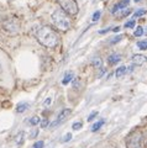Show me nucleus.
Returning <instances> with one entry per match:
<instances>
[{"label": "nucleus", "instance_id": "obj_25", "mask_svg": "<svg viewBox=\"0 0 147 148\" xmlns=\"http://www.w3.org/2000/svg\"><path fill=\"white\" fill-rule=\"evenodd\" d=\"M38 135V128H35L34 131L31 132V135H30V138H36V136Z\"/></svg>", "mask_w": 147, "mask_h": 148}, {"label": "nucleus", "instance_id": "obj_14", "mask_svg": "<svg viewBox=\"0 0 147 148\" xmlns=\"http://www.w3.org/2000/svg\"><path fill=\"white\" fill-rule=\"evenodd\" d=\"M24 137H25V132L20 131L19 135L16 136V143H17V145H22V142H24Z\"/></svg>", "mask_w": 147, "mask_h": 148}, {"label": "nucleus", "instance_id": "obj_15", "mask_svg": "<svg viewBox=\"0 0 147 148\" xmlns=\"http://www.w3.org/2000/svg\"><path fill=\"white\" fill-rule=\"evenodd\" d=\"M137 47H139L140 49H142V51H146L147 49V40L137 42Z\"/></svg>", "mask_w": 147, "mask_h": 148}, {"label": "nucleus", "instance_id": "obj_7", "mask_svg": "<svg viewBox=\"0 0 147 148\" xmlns=\"http://www.w3.org/2000/svg\"><path fill=\"white\" fill-rule=\"evenodd\" d=\"M128 4H130V0H120V1L115 4V6L113 8V14H116V11L121 10V9H125Z\"/></svg>", "mask_w": 147, "mask_h": 148}, {"label": "nucleus", "instance_id": "obj_23", "mask_svg": "<svg viewBox=\"0 0 147 148\" xmlns=\"http://www.w3.org/2000/svg\"><path fill=\"white\" fill-rule=\"evenodd\" d=\"M122 37L124 36H116V37H114V38H111V41H110V43H111V45H114V43H116V42H120V41L122 40Z\"/></svg>", "mask_w": 147, "mask_h": 148}, {"label": "nucleus", "instance_id": "obj_24", "mask_svg": "<svg viewBox=\"0 0 147 148\" xmlns=\"http://www.w3.org/2000/svg\"><path fill=\"white\" fill-rule=\"evenodd\" d=\"M96 116H98V111H93V112H91L88 116V121H93Z\"/></svg>", "mask_w": 147, "mask_h": 148}, {"label": "nucleus", "instance_id": "obj_11", "mask_svg": "<svg viewBox=\"0 0 147 148\" xmlns=\"http://www.w3.org/2000/svg\"><path fill=\"white\" fill-rule=\"evenodd\" d=\"M126 71H127V69H126V67H119L117 69H116V73H115V75H116V78H120V77H122L124 75V74H125L126 73Z\"/></svg>", "mask_w": 147, "mask_h": 148}, {"label": "nucleus", "instance_id": "obj_12", "mask_svg": "<svg viewBox=\"0 0 147 148\" xmlns=\"http://www.w3.org/2000/svg\"><path fill=\"white\" fill-rule=\"evenodd\" d=\"M104 120H100V121H98V122H95L93 126H91V132H95V131H98V130L100 128L104 125Z\"/></svg>", "mask_w": 147, "mask_h": 148}, {"label": "nucleus", "instance_id": "obj_30", "mask_svg": "<svg viewBox=\"0 0 147 148\" xmlns=\"http://www.w3.org/2000/svg\"><path fill=\"white\" fill-rule=\"evenodd\" d=\"M119 30H120V27H119V26L117 27H114V29H113L114 32H119Z\"/></svg>", "mask_w": 147, "mask_h": 148}, {"label": "nucleus", "instance_id": "obj_5", "mask_svg": "<svg viewBox=\"0 0 147 148\" xmlns=\"http://www.w3.org/2000/svg\"><path fill=\"white\" fill-rule=\"evenodd\" d=\"M71 112H72V110H71V109H63V110L61 111V112L58 114L57 119L54 120V121L51 123V128L57 127L58 125H61L63 121H66V119H68V116L71 115Z\"/></svg>", "mask_w": 147, "mask_h": 148}, {"label": "nucleus", "instance_id": "obj_1", "mask_svg": "<svg viewBox=\"0 0 147 148\" xmlns=\"http://www.w3.org/2000/svg\"><path fill=\"white\" fill-rule=\"evenodd\" d=\"M37 40L38 42L47 48H56L59 43V37L51 27L42 26L37 30Z\"/></svg>", "mask_w": 147, "mask_h": 148}, {"label": "nucleus", "instance_id": "obj_27", "mask_svg": "<svg viewBox=\"0 0 147 148\" xmlns=\"http://www.w3.org/2000/svg\"><path fill=\"white\" fill-rule=\"evenodd\" d=\"M34 148H43V141H38L34 145Z\"/></svg>", "mask_w": 147, "mask_h": 148}, {"label": "nucleus", "instance_id": "obj_3", "mask_svg": "<svg viewBox=\"0 0 147 148\" xmlns=\"http://www.w3.org/2000/svg\"><path fill=\"white\" fill-rule=\"evenodd\" d=\"M127 148H142V133L140 131H134L128 135L126 140Z\"/></svg>", "mask_w": 147, "mask_h": 148}, {"label": "nucleus", "instance_id": "obj_4", "mask_svg": "<svg viewBox=\"0 0 147 148\" xmlns=\"http://www.w3.org/2000/svg\"><path fill=\"white\" fill-rule=\"evenodd\" d=\"M57 1L63 10L69 15H77L78 11H79V8H78L76 0H57Z\"/></svg>", "mask_w": 147, "mask_h": 148}, {"label": "nucleus", "instance_id": "obj_31", "mask_svg": "<svg viewBox=\"0 0 147 148\" xmlns=\"http://www.w3.org/2000/svg\"><path fill=\"white\" fill-rule=\"evenodd\" d=\"M144 34L147 36V27H146V29H144Z\"/></svg>", "mask_w": 147, "mask_h": 148}, {"label": "nucleus", "instance_id": "obj_17", "mask_svg": "<svg viewBox=\"0 0 147 148\" xmlns=\"http://www.w3.org/2000/svg\"><path fill=\"white\" fill-rule=\"evenodd\" d=\"M131 14V9H127V10H124L122 12H120V14H117V17H126V16H128Z\"/></svg>", "mask_w": 147, "mask_h": 148}, {"label": "nucleus", "instance_id": "obj_16", "mask_svg": "<svg viewBox=\"0 0 147 148\" xmlns=\"http://www.w3.org/2000/svg\"><path fill=\"white\" fill-rule=\"evenodd\" d=\"M30 125H31V126H36V125H38L40 122H41V119L40 117H37V116H34V117H32L31 120H30Z\"/></svg>", "mask_w": 147, "mask_h": 148}, {"label": "nucleus", "instance_id": "obj_10", "mask_svg": "<svg viewBox=\"0 0 147 148\" xmlns=\"http://www.w3.org/2000/svg\"><path fill=\"white\" fill-rule=\"evenodd\" d=\"M72 79H73V72H69V73H67L66 75H64L63 80H62V84H63V85H67L68 83H69V82H71Z\"/></svg>", "mask_w": 147, "mask_h": 148}, {"label": "nucleus", "instance_id": "obj_28", "mask_svg": "<svg viewBox=\"0 0 147 148\" xmlns=\"http://www.w3.org/2000/svg\"><path fill=\"white\" fill-rule=\"evenodd\" d=\"M48 126V120L46 119V120H42V121H41V127L42 128H46Z\"/></svg>", "mask_w": 147, "mask_h": 148}, {"label": "nucleus", "instance_id": "obj_9", "mask_svg": "<svg viewBox=\"0 0 147 148\" xmlns=\"http://www.w3.org/2000/svg\"><path fill=\"white\" fill-rule=\"evenodd\" d=\"M26 109H29V104L27 103H20L19 105L16 106V111L17 112H24V111H26Z\"/></svg>", "mask_w": 147, "mask_h": 148}, {"label": "nucleus", "instance_id": "obj_32", "mask_svg": "<svg viewBox=\"0 0 147 148\" xmlns=\"http://www.w3.org/2000/svg\"><path fill=\"white\" fill-rule=\"evenodd\" d=\"M135 1H136V3H139V1H140V0H135Z\"/></svg>", "mask_w": 147, "mask_h": 148}, {"label": "nucleus", "instance_id": "obj_6", "mask_svg": "<svg viewBox=\"0 0 147 148\" xmlns=\"http://www.w3.org/2000/svg\"><path fill=\"white\" fill-rule=\"evenodd\" d=\"M132 62L137 66H142V64H145L147 62V57L144 54H135L132 56Z\"/></svg>", "mask_w": 147, "mask_h": 148}, {"label": "nucleus", "instance_id": "obj_29", "mask_svg": "<svg viewBox=\"0 0 147 148\" xmlns=\"http://www.w3.org/2000/svg\"><path fill=\"white\" fill-rule=\"evenodd\" d=\"M51 103H52V99H51V98H48L47 100H46V101H45V106H47V105H49V104H51Z\"/></svg>", "mask_w": 147, "mask_h": 148}, {"label": "nucleus", "instance_id": "obj_18", "mask_svg": "<svg viewBox=\"0 0 147 148\" xmlns=\"http://www.w3.org/2000/svg\"><path fill=\"white\" fill-rule=\"evenodd\" d=\"M147 12V10H145V9H140V10H137L135 14H134V16L135 17H140V16H144L145 14Z\"/></svg>", "mask_w": 147, "mask_h": 148}, {"label": "nucleus", "instance_id": "obj_8", "mask_svg": "<svg viewBox=\"0 0 147 148\" xmlns=\"http://www.w3.org/2000/svg\"><path fill=\"white\" fill-rule=\"evenodd\" d=\"M119 61H121V57H120V54H117V53L110 54V56H109V58H108L109 64H116Z\"/></svg>", "mask_w": 147, "mask_h": 148}, {"label": "nucleus", "instance_id": "obj_19", "mask_svg": "<svg viewBox=\"0 0 147 148\" xmlns=\"http://www.w3.org/2000/svg\"><path fill=\"white\" fill-rule=\"evenodd\" d=\"M142 35H144V29H142L141 26H137V29L135 30V36L136 37H140Z\"/></svg>", "mask_w": 147, "mask_h": 148}, {"label": "nucleus", "instance_id": "obj_2", "mask_svg": "<svg viewBox=\"0 0 147 148\" xmlns=\"http://www.w3.org/2000/svg\"><path fill=\"white\" fill-rule=\"evenodd\" d=\"M52 21H53L54 26H56L58 30H62V31H68L71 29V26H72L71 18L68 17V15L63 10L53 11V14H52Z\"/></svg>", "mask_w": 147, "mask_h": 148}, {"label": "nucleus", "instance_id": "obj_13", "mask_svg": "<svg viewBox=\"0 0 147 148\" xmlns=\"http://www.w3.org/2000/svg\"><path fill=\"white\" fill-rule=\"evenodd\" d=\"M91 63H93V66H94L95 68H99V69L103 68V61H102L100 58H94Z\"/></svg>", "mask_w": 147, "mask_h": 148}, {"label": "nucleus", "instance_id": "obj_21", "mask_svg": "<svg viewBox=\"0 0 147 148\" xmlns=\"http://www.w3.org/2000/svg\"><path fill=\"white\" fill-rule=\"evenodd\" d=\"M100 15H102V11H95L94 14H93V17H91V20L93 21H98L99 20V17H100Z\"/></svg>", "mask_w": 147, "mask_h": 148}, {"label": "nucleus", "instance_id": "obj_20", "mask_svg": "<svg viewBox=\"0 0 147 148\" xmlns=\"http://www.w3.org/2000/svg\"><path fill=\"white\" fill-rule=\"evenodd\" d=\"M82 126H83V123L79 121V122H74V123H73L72 128L74 130V131H78V130H80V128H82Z\"/></svg>", "mask_w": 147, "mask_h": 148}, {"label": "nucleus", "instance_id": "obj_22", "mask_svg": "<svg viewBox=\"0 0 147 148\" xmlns=\"http://www.w3.org/2000/svg\"><path fill=\"white\" fill-rule=\"evenodd\" d=\"M135 20H130V21H127L126 24H125V27L126 29H132V27H135Z\"/></svg>", "mask_w": 147, "mask_h": 148}, {"label": "nucleus", "instance_id": "obj_26", "mask_svg": "<svg viewBox=\"0 0 147 148\" xmlns=\"http://www.w3.org/2000/svg\"><path fill=\"white\" fill-rule=\"evenodd\" d=\"M71 138H72V133H67V135H64L63 137V142H68V141H71Z\"/></svg>", "mask_w": 147, "mask_h": 148}]
</instances>
